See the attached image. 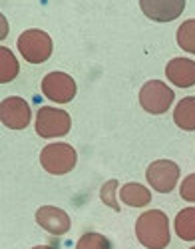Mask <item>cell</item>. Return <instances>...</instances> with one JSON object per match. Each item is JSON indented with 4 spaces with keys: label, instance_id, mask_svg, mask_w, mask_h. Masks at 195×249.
<instances>
[{
    "label": "cell",
    "instance_id": "obj_1",
    "mask_svg": "<svg viewBox=\"0 0 195 249\" xmlns=\"http://www.w3.org/2000/svg\"><path fill=\"white\" fill-rule=\"evenodd\" d=\"M136 237L147 249H165L171 241L167 215L160 210L143 212L136 221Z\"/></svg>",
    "mask_w": 195,
    "mask_h": 249
},
{
    "label": "cell",
    "instance_id": "obj_2",
    "mask_svg": "<svg viewBox=\"0 0 195 249\" xmlns=\"http://www.w3.org/2000/svg\"><path fill=\"white\" fill-rule=\"evenodd\" d=\"M78 154L70 143H48V146L40 152V163L48 174L52 176H64L76 168Z\"/></svg>",
    "mask_w": 195,
    "mask_h": 249
},
{
    "label": "cell",
    "instance_id": "obj_3",
    "mask_svg": "<svg viewBox=\"0 0 195 249\" xmlns=\"http://www.w3.org/2000/svg\"><path fill=\"white\" fill-rule=\"evenodd\" d=\"M18 50L30 64H42L52 56V38L44 30L30 28L20 34Z\"/></svg>",
    "mask_w": 195,
    "mask_h": 249
},
{
    "label": "cell",
    "instance_id": "obj_4",
    "mask_svg": "<svg viewBox=\"0 0 195 249\" xmlns=\"http://www.w3.org/2000/svg\"><path fill=\"white\" fill-rule=\"evenodd\" d=\"M72 128V118L66 110H58L52 106H42L36 114V134L40 138H60L66 136Z\"/></svg>",
    "mask_w": 195,
    "mask_h": 249
},
{
    "label": "cell",
    "instance_id": "obj_5",
    "mask_svg": "<svg viewBox=\"0 0 195 249\" xmlns=\"http://www.w3.org/2000/svg\"><path fill=\"white\" fill-rule=\"evenodd\" d=\"M173 98H176L173 90L167 88V84L161 80H149L140 90V104H142V108L149 114L167 112L169 106L173 104Z\"/></svg>",
    "mask_w": 195,
    "mask_h": 249
},
{
    "label": "cell",
    "instance_id": "obj_6",
    "mask_svg": "<svg viewBox=\"0 0 195 249\" xmlns=\"http://www.w3.org/2000/svg\"><path fill=\"white\" fill-rule=\"evenodd\" d=\"M149 185L160 194H169L179 181V165L171 160H156L145 172Z\"/></svg>",
    "mask_w": 195,
    "mask_h": 249
},
{
    "label": "cell",
    "instance_id": "obj_7",
    "mask_svg": "<svg viewBox=\"0 0 195 249\" xmlns=\"http://www.w3.org/2000/svg\"><path fill=\"white\" fill-rule=\"evenodd\" d=\"M42 94L56 104H68L76 96V82L66 72H50L42 80Z\"/></svg>",
    "mask_w": 195,
    "mask_h": 249
},
{
    "label": "cell",
    "instance_id": "obj_8",
    "mask_svg": "<svg viewBox=\"0 0 195 249\" xmlns=\"http://www.w3.org/2000/svg\"><path fill=\"white\" fill-rule=\"evenodd\" d=\"M30 118H32V112H30L28 102H24V98L12 96V98L2 100V104H0V120L10 130L26 128L30 124Z\"/></svg>",
    "mask_w": 195,
    "mask_h": 249
},
{
    "label": "cell",
    "instance_id": "obj_9",
    "mask_svg": "<svg viewBox=\"0 0 195 249\" xmlns=\"http://www.w3.org/2000/svg\"><path fill=\"white\" fill-rule=\"evenodd\" d=\"M140 8L154 22H171L181 16L185 0H140Z\"/></svg>",
    "mask_w": 195,
    "mask_h": 249
},
{
    "label": "cell",
    "instance_id": "obj_10",
    "mask_svg": "<svg viewBox=\"0 0 195 249\" xmlns=\"http://www.w3.org/2000/svg\"><path fill=\"white\" fill-rule=\"evenodd\" d=\"M36 221L42 230H46L52 235H64L70 230V217L68 213L54 205H44L36 212Z\"/></svg>",
    "mask_w": 195,
    "mask_h": 249
},
{
    "label": "cell",
    "instance_id": "obj_11",
    "mask_svg": "<svg viewBox=\"0 0 195 249\" xmlns=\"http://www.w3.org/2000/svg\"><path fill=\"white\" fill-rule=\"evenodd\" d=\"M165 76L173 86L191 88L195 86V62L189 58H173L165 66Z\"/></svg>",
    "mask_w": 195,
    "mask_h": 249
},
{
    "label": "cell",
    "instance_id": "obj_12",
    "mask_svg": "<svg viewBox=\"0 0 195 249\" xmlns=\"http://www.w3.org/2000/svg\"><path fill=\"white\" fill-rule=\"evenodd\" d=\"M120 199L129 207H145L151 201V192L142 183H125L120 190Z\"/></svg>",
    "mask_w": 195,
    "mask_h": 249
},
{
    "label": "cell",
    "instance_id": "obj_13",
    "mask_svg": "<svg viewBox=\"0 0 195 249\" xmlns=\"http://www.w3.org/2000/svg\"><path fill=\"white\" fill-rule=\"evenodd\" d=\"M173 122L185 132L195 130V96H187L177 104L173 110Z\"/></svg>",
    "mask_w": 195,
    "mask_h": 249
},
{
    "label": "cell",
    "instance_id": "obj_14",
    "mask_svg": "<svg viewBox=\"0 0 195 249\" xmlns=\"http://www.w3.org/2000/svg\"><path fill=\"white\" fill-rule=\"evenodd\" d=\"M176 233L183 241H195V207H185L177 213Z\"/></svg>",
    "mask_w": 195,
    "mask_h": 249
},
{
    "label": "cell",
    "instance_id": "obj_15",
    "mask_svg": "<svg viewBox=\"0 0 195 249\" xmlns=\"http://www.w3.org/2000/svg\"><path fill=\"white\" fill-rule=\"evenodd\" d=\"M18 62L14 58V54L6 48V46H0V82L2 84H8L18 76Z\"/></svg>",
    "mask_w": 195,
    "mask_h": 249
},
{
    "label": "cell",
    "instance_id": "obj_16",
    "mask_svg": "<svg viewBox=\"0 0 195 249\" xmlns=\"http://www.w3.org/2000/svg\"><path fill=\"white\" fill-rule=\"evenodd\" d=\"M177 44L189 54H195V20H185L177 28Z\"/></svg>",
    "mask_w": 195,
    "mask_h": 249
},
{
    "label": "cell",
    "instance_id": "obj_17",
    "mask_svg": "<svg viewBox=\"0 0 195 249\" xmlns=\"http://www.w3.org/2000/svg\"><path fill=\"white\" fill-rule=\"evenodd\" d=\"M76 249H112V245H110V239H107L106 235L90 231V233H84L78 239Z\"/></svg>",
    "mask_w": 195,
    "mask_h": 249
},
{
    "label": "cell",
    "instance_id": "obj_18",
    "mask_svg": "<svg viewBox=\"0 0 195 249\" xmlns=\"http://www.w3.org/2000/svg\"><path fill=\"white\" fill-rule=\"evenodd\" d=\"M118 194H120V192H118V181H116V179H110L107 183L102 185L100 197H102V201H104L107 207H112L114 212H120V203H118V199H116Z\"/></svg>",
    "mask_w": 195,
    "mask_h": 249
},
{
    "label": "cell",
    "instance_id": "obj_19",
    "mask_svg": "<svg viewBox=\"0 0 195 249\" xmlns=\"http://www.w3.org/2000/svg\"><path fill=\"white\" fill-rule=\"evenodd\" d=\"M179 194H181V197H183L185 201L195 203V174H191V176H187V178L183 179L181 188H179Z\"/></svg>",
    "mask_w": 195,
    "mask_h": 249
},
{
    "label": "cell",
    "instance_id": "obj_20",
    "mask_svg": "<svg viewBox=\"0 0 195 249\" xmlns=\"http://www.w3.org/2000/svg\"><path fill=\"white\" fill-rule=\"evenodd\" d=\"M32 249H54V247H50V245H36V247H32Z\"/></svg>",
    "mask_w": 195,
    "mask_h": 249
},
{
    "label": "cell",
    "instance_id": "obj_21",
    "mask_svg": "<svg viewBox=\"0 0 195 249\" xmlns=\"http://www.w3.org/2000/svg\"><path fill=\"white\" fill-rule=\"evenodd\" d=\"M191 249H195V247H191Z\"/></svg>",
    "mask_w": 195,
    "mask_h": 249
}]
</instances>
